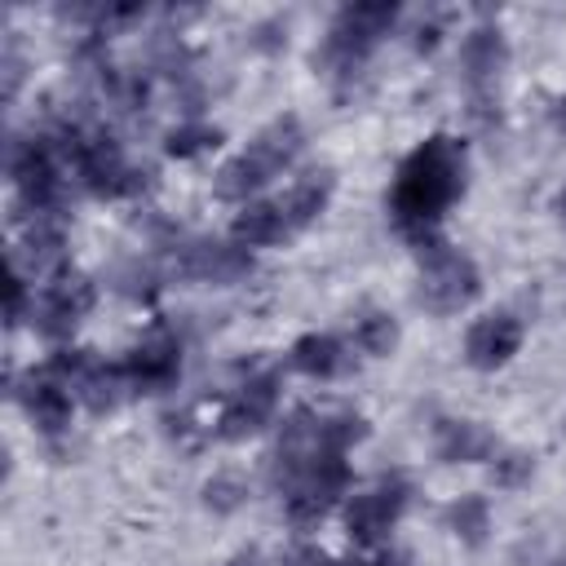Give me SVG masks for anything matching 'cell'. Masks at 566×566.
<instances>
[{"mask_svg": "<svg viewBox=\"0 0 566 566\" xmlns=\"http://www.w3.org/2000/svg\"><path fill=\"white\" fill-rule=\"evenodd\" d=\"M433 451L442 464H482L491 460L500 447H495V433L478 420H438L433 424Z\"/></svg>", "mask_w": 566, "mask_h": 566, "instance_id": "14", "label": "cell"}, {"mask_svg": "<svg viewBox=\"0 0 566 566\" xmlns=\"http://www.w3.org/2000/svg\"><path fill=\"white\" fill-rule=\"evenodd\" d=\"M217 142H221V128H212V124H203V119H186V124H177V128L168 133L164 150H168L172 159H195V155L212 150Z\"/></svg>", "mask_w": 566, "mask_h": 566, "instance_id": "21", "label": "cell"}, {"mask_svg": "<svg viewBox=\"0 0 566 566\" xmlns=\"http://www.w3.org/2000/svg\"><path fill=\"white\" fill-rule=\"evenodd\" d=\"M18 398H22V407H27V416L35 420V429L40 433H62L66 424H71V385L66 380H57L53 371H31L27 376V385L18 389Z\"/></svg>", "mask_w": 566, "mask_h": 566, "instance_id": "13", "label": "cell"}, {"mask_svg": "<svg viewBox=\"0 0 566 566\" xmlns=\"http://www.w3.org/2000/svg\"><path fill=\"white\" fill-rule=\"evenodd\" d=\"M531 473H535V460H531L526 451H504V455H495V464H491V482L504 486V491L522 486Z\"/></svg>", "mask_w": 566, "mask_h": 566, "instance_id": "23", "label": "cell"}, {"mask_svg": "<svg viewBox=\"0 0 566 566\" xmlns=\"http://www.w3.org/2000/svg\"><path fill=\"white\" fill-rule=\"evenodd\" d=\"M172 270H177V279L226 287V283H239V279L252 270V256H248V248H239V243L186 239V243H172Z\"/></svg>", "mask_w": 566, "mask_h": 566, "instance_id": "9", "label": "cell"}, {"mask_svg": "<svg viewBox=\"0 0 566 566\" xmlns=\"http://www.w3.org/2000/svg\"><path fill=\"white\" fill-rule=\"evenodd\" d=\"M75 394L88 402V411H111V407H119V398L128 394V380H124L119 363L93 358V363L84 367V376L75 380Z\"/></svg>", "mask_w": 566, "mask_h": 566, "instance_id": "19", "label": "cell"}, {"mask_svg": "<svg viewBox=\"0 0 566 566\" xmlns=\"http://www.w3.org/2000/svg\"><path fill=\"white\" fill-rule=\"evenodd\" d=\"M482 292V274L473 265V256H464L460 248L429 239L420 243V283H416V301L429 314H455L464 305H473Z\"/></svg>", "mask_w": 566, "mask_h": 566, "instance_id": "4", "label": "cell"}, {"mask_svg": "<svg viewBox=\"0 0 566 566\" xmlns=\"http://www.w3.org/2000/svg\"><path fill=\"white\" fill-rule=\"evenodd\" d=\"M557 124H562V128H566V97H562V102H557Z\"/></svg>", "mask_w": 566, "mask_h": 566, "instance_id": "28", "label": "cell"}, {"mask_svg": "<svg viewBox=\"0 0 566 566\" xmlns=\"http://www.w3.org/2000/svg\"><path fill=\"white\" fill-rule=\"evenodd\" d=\"M332 190H336L332 168H314V172H305L301 181H292L287 195L279 199L287 226H292V230H305L310 221H318V217L327 212V203H332Z\"/></svg>", "mask_w": 566, "mask_h": 566, "instance_id": "15", "label": "cell"}, {"mask_svg": "<svg viewBox=\"0 0 566 566\" xmlns=\"http://www.w3.org/2000/svg\"><path fill=\"white\" fill-rule=\"evenodd\" d=\"M301 146H305V128H301L296 115L270 119L234 159L221 164V172L212 181L217 199H248V195H256L261 186H270L301 155Z\"/></svg>", "mask_w": 566, "mask_h": 566, "instance_id": "2", "label": "cell"}, {"mask_svg": "<svg viewBox=\"0 0 566 566\" xmlns=\"http://www.w3.org/2000/svg\"><path fill=\"white\" fill-rule=\"evenodd\" d=\"M345 491H349V460H345L340 451H318V455L296 473V482L283 491V500H287V522H292V526H314V522H323V517L340 504Z\"/></svg>", "mask_w": 566, "mask_h": 566, "instance_id": "5", "label": "cell"}, {"mask_svg": "<svg viewBox=\"0 0 566 566\" xmlns=\"http://www.w3.org/2000/svg\"><path fill=\"white\" fill-rule=\"evenodd\" d=\"M287 363H292L296 371L314 376V380H332V376H340V371L349 367V349H345V340L332 336V332H305V336L292 345Z\"/></svg>", "mask_w": 566, "mask_h": 566, "instance_id": "16", "label": "cell"}, {"mask_svg": "<svg viewBox=\"0 0 566 566\" xmlns=\"http://www.w3.org/2000/svg\"><path fill=\"white\" fill-rule=\"evenodd\" d=\"M119 287H124L128 296H155V287H159V283H155V270L137 261V265H128V270H124V283H119Z\"/></svg>", "mask_w": 566, "mask_h": 566, "instance_id": "25", "label": "cell"}, {"mask_svg": "<svg viewBox=\"0 0 566 566\" xmlns=\"http://www.w3.org/2000/svg\"><path fill=\"white\" fill-rule=\"evenodd\" d=\"M119 371L128 380V394H164V389H172L177 376H181V345H177V336H168V332L146 336L142 345H133L119 358Z\"/></svg>", "mask_w": 566, "mask_h": 566, "instance_id": "11", "label": "cell"}, {"mask_svg": "<svg viewBox=\"0 0 566 566\" xmlns=\"http://www.w3.org/2000/svg\"><path fill=\"white\" fill-rule=\"evenodd\" d=\"M442 526L464 544V548H482L486 531H491V504L486 495H460L442 509Z\"/></svg>", "mask_w": 566, "mask_h": 566, "instance_id": "18", "label": "cell"}, {"mask_svg": "<svg viewBox=\"0 0 566 566\" xmlns=\"http://www.w3.org/2000/svg\"><path fill=\"white\" fill-rule=\"evenodd\" d=\"M398 22V4L394 0H358V4H340L323 49L314 53V66H323L332 80H349L358 75V66L367 62V53L380 44V35H389V27Z\"/></svg>", "mask_w": 566, "mask_h": 566, "instance_id": "3", "label": "cell"}, {"mask_svg": "<svg viewBox=\"0 0 566 566\" xmlns=\"http://www.w3.org/2000/svg\"><path fill=\"white\" fill-rule=\"evenodd\" d=\"M464 177H469V150H464V142L451 137V133L424 137L402 159V168L394 177V190H389L394 226L416 248L429 243V239H438V221L464 195Z\"/></svg>", "mask_w": 566, "mask_h": 566, "instance_id": "1", "label": "cell"}, {"mask_svg": "<svg viewBox=\"0 0 566 566\" xmlns=\"http://www.w3.org/2000/svg\"><path fill=\"white\" fill-rule=\"evenodd\" d=\"M553 208H557V217H562V221H566V186H562V190H557V199H553Z\"/></svg>", "mask_w": 566, "mask_h": 566, "instance_id": "27", "label": "cell"}, {"mask_svg": "<svg viewBox=\"0 0 566 566\" xmlns=\"http://www.w3.org/2000/svg\"><path fill=\"white\" fill-rule=\"evenodd\" d=\"M553 566H566V553H562V557H553Z\"/></svg>", "mask_w": 566, "mask_h": 566, "instance_id": "29", "label": "cell"}, {"mask_svg": "<svg viewBox=\"0 0 566 566\" xmlns=\"http://www.w3.org/2000/svg\"><path fill=\"white\" fill-rule=\"evenodd\" d=\"M93 301H97L93 279L66 270V274H57L53 283H44V292L31 301V323H35L49 340H62V336H71L75 323L93 310Z\"/></svg>", "mask_w": 566, "mask_h": 566, "instance_id": "8", "label": "cell"}, {"mask_svg": "<svg viewBox=\"0 0 566 566\" xmlns=\"http://www.w3.org/2000/svg\"><path fill=\"white\" fill-rule=\"evenodd\" d=\"M226 566H261V548H243V553H234Z\"/></svg>", "mask_w": 566, "mask_h": 566, "instance_id": "26", "label": "cell"}, {"mask_svg": "<svg viewBox=\"0 0 566 566\" xmlns=\"http://www.w3.org/2000/svg\"><path fill=\"white\" fill-rule=\"evenodd\" d=\"M407 504H411V482L402 473H380L371 486H363L345 504V531H349V539L363 544V548L380 544L398 526V517L407 513Z\"/></svg>", "mask_w": 566, "mask_h": 566, "instance_id": "6", "label": "cell"}, {"mask_svg": "<svg viewBox=\"0 0 566 566\" xmlns=\"http://www.w3.org/2000/svg\"><path fill=\"white\" fill-rule=\"evenodd\" d=\"M243 500H248V486H243V478H234V473H217V478L203 482V504H208L212 513H234Z\"/></svg>", "mask_w": 566, "mask_h": 566, "instance_id": "22", "label": "cell"}, {"mask_svg": "<svg viewBox=\"0 0 566 566\" xmlns=\"http://www.w3.org/2000/svg\"><path fill=\"white\" fill-rule=\"evenodd\" d=\"M354 345H358L363 354H371V358H385V354L398 345V323H394V314H385V310L358 314V323H354Z\"/></svg>", "mask_w": 566, "mask_h": 566, "instance_id": "20", "label": "cell"}, {"mask_svg": "<svg viewBox=\"0 0 566 566\" xmlns=\"http://www.w3.org/2000/svg\"><path fill=\"white\" fill-rule=\"evenodd\" d=\"M230 234H234L239 248H270V243L287 239L292 226H287V217H283V208L274 199V203H243V212L234 217Z\"/></svg>", "mask_w": 566, "mask_h": 566, "instance_id": "17", "label": "cell"}, {"mask_svg": "<svg viewBox=\"0 0 566 566\" xmlns=\"http://www.w3.org/2000/svg\"><path fill=\"white\" fill-rule=\"evenodd\" d=\"M274 407H279V376H274V371L248 376V380L226 398V407H221V416H217V438L239 442V438L261 433V429L270 424Z\"/></svg>", "mask_w": 566, "mask_h": 566, "instance_id": "10", "label": "cell"}, {"mask_svg": "<svg viewBox=\"0 0 566 566\" xmlns=\"http://www.w3.org/2000/svg\"><path fill=\"white\" fill-rule=\"evenodd\" d=\"M522 336H526V327H522V318L513 310H491V314H482L469 327L464 363L478 367V371H495V367H504L522 349Z\"/></svg>", "mask_w": 566, "mask_h": 566, "instance_id": "12", "label": "cell"}, {"mask_svg": "<svg viewBox=\"0 0 566 566\" xmlns=\"http://www.w3.org/2000/svg\"><path fill=\"white\" fill-rule=\"evenodd\" d=\"M504 66H509V40H504V31L491 27V22L473 27L464 35V44H460V71H464V84H469V97H473V115L486 119Z\"/></svg>", "mask_w": 566, "mask_h": 566, "instance_id": "7", "label": "cell"}, {"mask_svg": "<svg viewBox=\"0 0 566 566\" xmlns=\"http://www.w3.org/2000/svg\"><path fill=\"white\" fill-rule=\"evenodd\" d=\"M447 22H451V13H447V9L429 13V18L416 27V40H411V44H416V53H433V49H438V40L447 35Z\"/></svg>", "mask_w": 566, "mask_h": 566, "instance_id": "24", "label": "cell"}]
</instances>
